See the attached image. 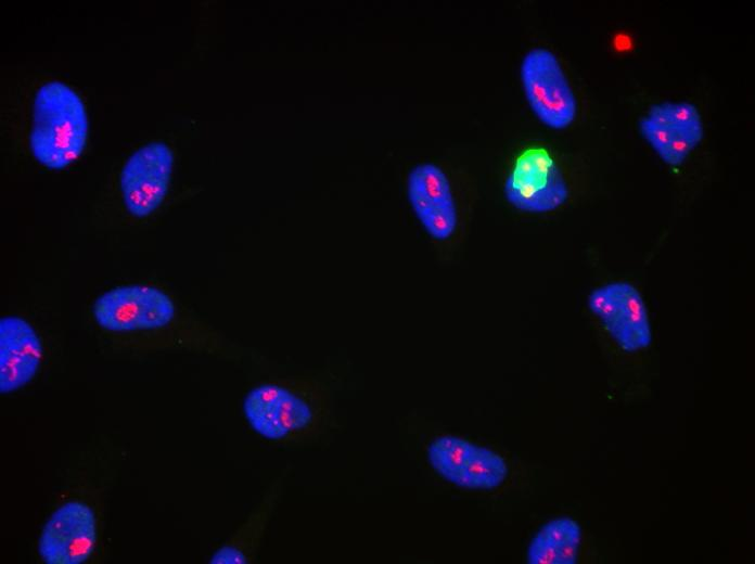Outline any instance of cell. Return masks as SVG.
Instances as JSON below:
<instances>
[{"mask_svg":"<svg viewBox=\"0 0 755 564\" xmlns=\"http://www.w3.org/2000/svg\"><path fill=\"white\" fill-rule=\"evenodd\" d=\"M88 134L85 104L66 84L52 80L36 91L29 145L42 166L61 170L84 152Z\"/></svg>","mask_w":755,"mask_h":564,"instance_id":"cell-2","label":"cell"},{"mask_svg":"<svg viewBox=\"0 0 755 564\" xmlns=\"http://www.w3.org/2000/svg\"><path fill=\"white\" fill-rule=\"evenodd\" d=\"M427 460L447 482L471 490H491L503 484L509 469L501 454L465 438L444 435L427 448Z\"/></svg>","mask_w":755,"mask_h":564,"instance_id":"cell-6","label":"cell"},{"mask_svg":"<svg viewBox=\"0 0 755 564\" xmlns=\"http://www.w3.org/2000/svg\"><path fill=\"white\" fill-rule=\"evenodd\" d=\"M520 77L526 101L540 123L554 130H564L574 123L577 99L552 50L529 49L521 61Z\"/></svg>","mask_w":755,"mask_h":564,"instance_id":"cell-5","label":"cell"},{"mask_svg":"<svg viewBox=\"0 0 755 564\" xmlns=\"http://www.w3.org/2000/svg\"><path fill=\"white\" fill-rule=\"evenodd\" d=\"M174 153L164 142L152 141L137 149L119 172L118 187L123 206L136 219L151 216L169 191Z\"/></svg>","mask_w":755,"mask_h":564,"instance_id":"cell-7","label":"cell"},{"mask_svg":"<svg viewBox=\"0 0 755 564\" xmlns=\"http://www.w3.org/2000/svg\"><path fill=\"white\" fill-rule=\"evenodd\" d=\"M95 517L89 505L72 501L61 505L46 523L39 554L48 564H81L93 552Z\"/></svg>","mask_w":755,"mask_h":564,"instance_id":"cell-10","label":"cell"},{"mask_svg":"<svg viewBox=\"0 0 755 564\" xmlns=\"http://www.w3.org/2000/svg\"><path fill=\"white\" fill-rule=\"evenodd\" d=\"M291 466L283 467L266 487L245 522L210 556L212 564H247L257 559L268 526L281 502Z\"/></svg>","mask_w":755,"mask_h":564,"instance_id":"cell-12","label":"cell"},{"mask_svg":"<svg viewBox=\"0 0 755 564\" xmlns=\"http://www.w3.org/2000/svg\"><path fill=\"white\" fill-rule=\"evenodd\" d=\"M460 184L453 174L436 161L413 166L407 178V195L420 225L436 247H457L463 228Z\"/></svg>","mask_w":755,"mask_h":564,"instance_id":"cell-3","label":"cell"},{"mask_svg":"<svg viewBox=\"0 0 755 564\" xmlns=\"http://www.w3.org/2000/svg\"><path fill=\"white\" fill-rule=\"evenodd\" d=\"M581 541V528L574 518L562 516L542 525L527 549L530 564H575Z\"/></svg>","mask_w":755,"mask_h":564,"instance_id":"cell-13","label":"cell"},{"mask_svg":"<svg viewBox=\"0 0 755 564\" xmlns=\"http://www.w3.org/2000/svg\"><path fill=\"white\" fill-rule=\"evenodd\" d=\"M330 395L317 377L267 381L246 393L243 414L251 428L272 446L319 448L334 428Z\"/></svg>","mask_w":755,"mask_h":564,"instance_id":"cell-1","label":"cell"},{"mask_svg":"<svg viewBox=\"0 0 755 564\" xmlns=\"http://www.w3.org/2000/svg\"><path fill=\"white\" fill-rule=\"evenodd\" d=\"M588 307L624 351L635 352L651 344L647 306L631 283L616 281L596 287L588 296Z\"/></svg>","mask_w":755,"mask_h":564,"instance_id":"cell-9","label":"cell"},{"mask_svg":"<svg viewBox=\"0 0 755 564\" xmlns=\"http://www.w3.org/2000/svg\"><path fill=\"white\" fill-rule=\"evenodd\" d=\"M43 357L40 336L20 315L0 319V393L16 392L33 381Z\"/></svg>","mask_w":755,"mask_h":564,"instance_id":"cell-11","label":"cell"},{"mask_svg":"<svg viewBox=\"0 0 755 564\" xmlns=\"http://www.w3.org/2000/svg\"><path fill=\"white\" fill-rule=\"evenodd\" d=\"M502 190L510 205L529 214L553 211L570 194L561 165L542 146L526 148L514 156L506 171Z\"/></svg>","mask_w":755,"mask_h":564,"instance_id":"cell-4","label":"cell"},{"mask_svg":"<svg viewBox=\"0 0 755 564\" xmlns=\"http://www.w3.org/2000/svg\"><path fill=\"white\" fill-rule=\"evenodd\" d=\"M640 136L670 168H679L704 137L702 115L693 103L663 101L639 118Z\"/></svg>","mask_w":755,"mask_h":564,"instance_id":"cell-8","label":"cell"}]
</instances>
